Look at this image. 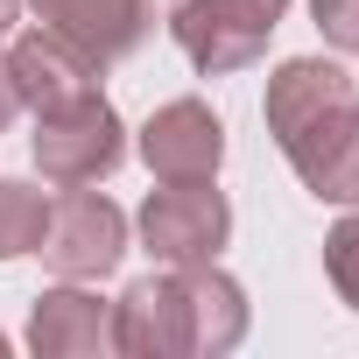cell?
I'll return each instance as SVG.
<instances>
[{"label": "cell", "instance_id": "6da1fadb", "mask_svg": "<svg viewBox=\"0 0 359 359\" xmlns=\"http://www.w3.org/2000/svg\"><path fill=\"white\" fill-rule=\"evenodd\" d=\"M268 134L324 205H359V85L324 57H289L268 78Z\"/></svg>", "mask_w": 359, "mask_h": 359}, {"label": "cell", "instance_id": "7a4b0ae2", "mask_svg": "<svg viewBox=\"0 0 359 359\" xmlns=\"http://www.w3.org/2000/svg\"><path fill=\"white\" fill-rule=\"evenodd\" d=\"M226 233H233V205L226 191H212V176H162V191H148L141 205V240L162 268L212 261Z\"/></svg>", "mask_w": 359, "mask_h": 359}, {"label": "cell", "instance_id": "3957f363", "mask_svg": "<svg viewBox=\"0 0 359 359\" xmlns=\"http://www.w3.org/2000/svg\"><path fill=\"white\" fill-rule=\"evenodd\" d=\"M120 155H127V134L99 92L36 113V169L50 184H99V176L120 169Z\"/></svg>", "mask_w": 359, "mask_h": 359}, {"label": "cell", "instance_id": "277c9868", "mask_svg": "<svg viewBox=\"0 0 359 359\" xmlns=\"http://www.w3.org/2000/svg\"><path fill=\"white\" fill-rule=\"evenodd\" d=\"M36 254H43L64 282H99V275H113L120 254H127V212H120L113 198L85 191V184H64V198H57L50 219H43Z\"/></svg>", "mask_w": 359, "mask_h": 359}, {"label": "cell", "instance_id": "5b68a950", "mask_svg": "<svg viewBox=\"0 0 359 359\" xmlns=\"http://www.w3.org/2000/svg\"><path fill=\"white\" fill-rule=\"evenodd\" d=\"M169 36L205 78H226V71H247L268 36H275V15H261L254 0H176L169 15Z\"/></svg>", "mask_w": 359, "mask_h": 359}, {"label": "cell", "instance_id": "8992f818", "mask_svg": "<svg viewBox=\"0 0 359 359\" xmlns=\"http://www.w3.org/2000/svg\"><path fill=\"white\" fill-rule=\"evenodd\" d=\"M113 352H127V359H184V352H198L191 296H184V275L176 268L127 282V296L113 303Z\"/></svg>", "mask_w": 359, "mask_h": 359}, {"label": "cell", "instance_id": "52a82bcc", "mask_svg": "<svg viewBox=\"0 0 359 359\" xmlns=\"http://www.w3.org/2000/svg\"><path fill=\"white\" fill-rule=\"evenodd\" d=\"M99 57H85L71 36H57V29H29V36H15V50H8V78H15V92H22V106H71V99H85V92H99Z\"/></svg>", "mask_w": 359, "mask_h": 359}, {"label": "cell", "instance_id": "ba28073f", "mask_svg": "<svg viewBox=\"0 0 359 359\" xmlns=\"http://www.w3.org/2000/svg\"><path fill=\"white\" fill-rule=\"evenodd\" d=\"M141 162L155 176H219L226 162V127L205 99H169L141 127Z\"/></svg>", "mask_w": 359, "mask_h": 359}, {"label": "cell", "instance_id": "9c48e42d", "mask_svg": "<svg viewBox=\"0 0 359 359\" xmlns=\"http://www.w3.org/2000/svg\"><path fill=\"white\" fill-rule=\"evenodd\" d=\"M36 15H43V29L71 36L85 57L113 64V57L141 50V36L155 22V0H36Z\"/></svg>", "mask_w": 359, "mask_h": 359}, {"label": "cell", "instance_id": "30bf717a", "mask_svg": "<svg viewBox=\"0 0 359 359\" xmlns=\"http://www.w3.org/2000/svg\"><path fill=\"white\" fill-rule=\"evenodd\" d=\"M29 345H36L43 359H85V352H106V345H113V310H106L92 289H78V282L43 289L36 310H29Z\"/></svg>", "mask_w": 359, "mask_h": 359}, {"label": "cell", "instance_id": "8fae6325", "mask_svg": "<svg viewBox=\"0 0 359 359\" xmlns=\"http://www.w3.org/2000/svg\"><path fill=\"white\" fill-rule=\"evenodd\" d=\"M184 296H191V324H198V352H233L247 338V296L226 268L212 261H184Z\"/></svg>", "mask_w": 359, "mask_h": 359}, {"label": "cell", "instance_id": "7c38bea8", "mask_svg": "<svg viewBox=\"0 0 359 359\" xmlns=\"http://www.w3.org/2000/svg\"><path fill=\"white\" fill-rule=\"evenodd\" d=\"M43 219H50V198H43L36 184H22V176H0V261L36 254Z\"/></svg>", "mask_w": 359, "mask_h": 359}, {"label": "cell", "instance_id": "4fadbf2b", "mask_svg": "<svg viewBox=\"0 0 359 359\" xmlns=\"http://www.w3.org/2000/svg\"><path fill=\"white\" fill-rule=\"evenodd\" d=\"M324 275H331V289L359 310V212L324 233Z\"/></svg>", "mask_w": 359, "mask_h": 359}, {"label": "cell", "instance_id": "5bb4252c", "mask_svg": "<svg viewBox=\"0 0 359 359\" xmlns=\"http://www.w3.org/2000/svg\"><path fill=\"white\" fill-rule=\"evenodd\" d=\"M310 22L331 50H359V0H310Z\"/></svg>", "mask_w": 359, "mask_h": 359}, {"label": "cell", "instance_id": "9a60e30c", "mask_svg": "<svg viewBox=\"0 0 359 359\" xmlns=\"http://www.w3.org/2000/svg\"><path fill=\"white\" fill-rule=\"evenodd\" d=\"M22 113V92H15V78H8V57H0V127H8Z\"/></svg>", "mask_w": 359, "mask_h": 359}, {"label": "cell", "instance_id": "2e32d148", "mask_svg": "<svg viewBox=\"0 0 359 359\" xmlns=\"http://www.w3.org/2000/svg\"><path fill=\"white\" fill-rule=\"evenodd\" d=\"M15 15H22V0H0V43H8V29H15Z\"/></svg>", "mask_w": 359, "mask_h": 359}, {"label": "cell", "instance_id": "e0dca14e", "mask_svg": "<svg viewBox=\"0 0 359 359\" xmlns=\"http://www.w3.org/2000/svg\"><path fill=\"white\" fill-rule=\"evenodd\" d=\"M0 352H8V338H0Z\"/></svg>", "mask_w": 359, "mask_h": 359}]
</instances>
